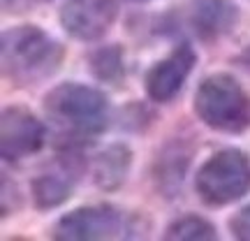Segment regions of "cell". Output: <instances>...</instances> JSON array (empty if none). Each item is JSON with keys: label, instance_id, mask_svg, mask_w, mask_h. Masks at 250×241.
<instances>
[{"label": "cell", "instance_id": "cell-1", "mask_svg": "<svg viewBox=\"0 0 250 241\" xmlns=\"http://www.w3.org/2000/svg\"><path fill=\"white\" fill-rule=\"evenodd\" d=\"M44 111L56 134L65 139V149H74L104 132L109 121V100L93 86L67 81L46 93Z\"/></svg>", "mask_w": 250, "mask_h": 241}, {"label": "cell", "instance_id": "cell-2", "mask_svg": "<svg viewBox=\"0 0 250 241\" xmlns=\"http://www.w3.org/2000/svg\"><path fill=\"white\" fill-rule=\"evenodd\" d=\"M65 49L37 26H14L2 33V72L19 86H33L54 77Z\"/></svg>", "mask_w": 250, "mask_h": 241}, {"label": "cell", "instance_id": "cell-3", "mask_svg": "<svg viewBox=\"0 0 250 241\" xmlns=\"http://www.w3.org/2000/svg\"><path fill=\"white\" fill-rule=\"evenodd\" d=\"M195 114L218 132H246L250 128V95L232 74H208L195 93Z\"/></svg>", "mask_w": 250, "mask_h": 241}, {"label": "cell", "instance_id": "cell-4", "mask_svg": "<svg viewBox=\"0 0 250 241\" xmlns=\"http://www.w3.org/2000/svg\"><path fill=\"white\" fill-rule=\"evenodd\" d=\"M195 190L208 206H225L241 199L250 190V160L239 149L213 153L197 170Z\"/></svg>", "mask_w": 250, "mask_h": 241}, {"label": "cell", "instance_id": "cell-5", "mask_svg": "<svg viewBox=\"0 0 250 241\" xmlns=\"http://www.w3.org/2000/svg\"><path fill=\"white\" fill-rule=\"evenodd\" d=\"M130 227L125 223L123 211L111 204H90L79 206L65 214L54 225L51 237L62 241H100L123 237Z\"/></svg>", "mask_w": 250, "mask_h": 241}, {"label": "cell", "instance_id": "cell-6", "mask_svg": "<svg viewBox=\"0 0 250 241\" xmlns=\"http://www.w3.org/2000/svg\"><path fill=\"white\" fill-rule=\"evenodd\" d=\"M83 158L74 149H65L44 172H40L30 183V195L37 209H56L62 202H67L77 181L83 174Z\"/></svg>", "mask_w": 250, "mask_h": 241}, {"label": "cell", "instance_id": "cell-7", "mask_svg": "<svg viewBox=\"0 0 250 241\" xmlns=\"http://www.w3.org/2000/svg\"><path fill=\"white\" fill-rule=\"evenodd\" d=\"M46 139V128L26 107H7L0 116V153L5 162L35 155Z\"/></svg>", "mask_w": 250, "mask_h": 241}, {"label": "cell", "instance_id": "cell-8", "mask_svg": "<svg viewBox=\"0 0 250 241\" xmlns=\"http://www.w3.org/2000/svg\"><path fill=\"white\" fill-rule=\"evenodd\" d=\"M116 17V0H67L61 9V26L79 42H95L107 35Z\"/></svg>", "mask_w": 250, "mask_h": 241}, {"label": "cell", "instance_id": "cell-9", "mask_svg": "<svg viewBox=\"0 0 250 241\" xmlns=\"http://www.w3.org/2000/svg\"><path fill=\"white\" fill-rule=\"evenodd\" d=\"M197 63L195 49L181 42L169 56H165L162 61H158L144 77V86L146 93L153 102H169L179 95V90L183 88L186 79L190 77V72Z\"/></svg>", "mask_w": 250, "mask_h": 241}, {"label": "cell", "instance_id": "cell-10", "mask_svg": "<svg viewBox=\"0 0 250 241\" xmlns=\"http://www.w3.org/2000/svg\"><path fill=\"white\" fill-rule=\"evenodd\" d=\"M186 23L199 40L213 42L234 30L239 23V7L234 0H190Z\"/></svg>", "mask_w": 250, "mask_h": 241}, {"label": "cell", "instance_id": "cell-11", "mask_svg": "<svg viewBox=\"0 0 250 241\" xmlns=\"http://www.w3.org/2000/svg\"><path fill=\"white\" fill-rule=\"evenodd\" d=\"M130 167H132V151L125 144H111L95 155L93 181L102 190H116L123 186Z\"/></svg>", "mask_w": 250, "mask_h": 241}, {"label": "cell", "instance_id": "cell-12", "mask_svg": "<svg viewBox=\"0 0 250 241\" xmlns=\"http://www.w3.org/2000/svg\"><path fill=\"white\" fill-rule=\"evenodd\" d=\"M90 72L93 77L102 84H116L123 79L125 74V61H123V49L118 44L100 46L95 49L88 58Z\"/></svg>", "mask_w": 250, "mask_h": 241}, {"label": "cell", "instance_id": "cell-13", "mask_svg": "<svg viewBox=\"0 0 250 241\" xmlns=\"http://www.w3.org/2000/svg\"><path fill=\"white\" fill-rule=\"evenodd\" d=\"M215 237H218V232H215L213 225L195 214L181 216L165 230V239L169 241H211Z\"/></svg>", "mask_w": 250, "mask_h": 241}, {"label": "cell", "instance_id": "cell-14", "mask_svg": "<svg viewBox=\"0 0 250 241\" xmlns=\"http://www.w3.org/2000/svg\"><path fill=\"white\" fill-rule=\"evenodd\" d=\"M188 160H190V153H186L181 149V144H171L165 149L160 158H158V167H155V174H158V181L165 190L169 188H176L181 186L183 181V174H186V167H188Z\"/></svg>", "mask_w": 250, "mask_h": 241}, {"label": "cell", "instance_id": "cell-15", "mask_svg": "<svg viewBox=\"0 0 250 241\" xmlns=\"http://www.w3.org/2000/svg\"><path fill=\"white\" fill-rule=\"evenodd\" d=\"M229 230H232V234L236 239L250 241V204L243 206L241 211L229 220Z\"/></svg>", "mask_w": 250, "mask_h": 241}, {"label": "cell", "instance_id": "cell-16", "mask_svg": "<svg viewBox=\"0 0 250 241\" xmlns=\"http://www.w3.org/2000/svg\"><path fill=\"white\" fill-rule=\"evenodd\" d=\"M132 2H151V0H132Z\"/></svg>", "mask_w": 250, "mask_h": 241}]
</instances>
